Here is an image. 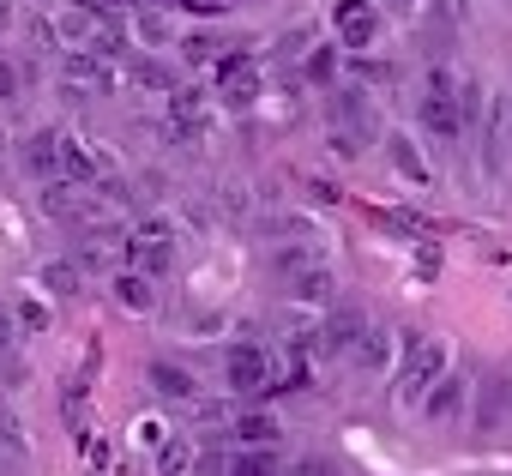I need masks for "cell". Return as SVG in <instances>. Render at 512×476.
I'll return each instance as SVG.
<instances>
[{
	"label": "cell",
	"instance_id": "28",
	"mask_svg": "<svg viewBox=\"0 0 512 476\" xmlns=\"http://www.w3.org/2000/svg\"><path fill=\"white\" fill-rule=\"evenodd\" d=\"M181 55H187V61H223L211 37H187V43H181Z\"/></svg>",
	"mask_w": 512,
	"mask_h": 476
},
{
	"label": "cell",
	"instance_id": "13",
	"mask_svg": "<svg viewBox=\"0 0 512 476\" xmlns=\"http://www.w3.org/2000/svg\"><path fill=\"white\" fill-rule=\"evenodd\" d=\"M350 362H356L362 374H380V368H392V332H386V326H362V338L350 344Z\"/></svg>",
	"mask_w": 512,
	"mask_h": 476
},
{
	"label": "cell",
	"instance_id": "21",
	"mask_svg": "<svg viewBox=\"0 0 512 476\" xmlns=\"http://www.w3.org/2000/svg\"><path fill=\"white\" fill-rule=\"evenodd\" d=\"M169 266H175V248H169V242H163V248H139V242H133V272H145V278L157 284Z\"/></svg>",
	"mask_w": 512,
	"mask_h": 476
},
{
	"label": "cell",
	"instance_id": "25",
	"mask_svg": "<svg viewBox=\"0 0 512 476\" xmlns=\"http://www.w3.org/2000/svg\"><path fill=\"white\" fill-rule=\"evenodd\" d=\"M0 452H25V422L7 398H0Z\"/></svg>",
	"mask_w": 512,
	"mask_h": 476
},
{
	"label": "cell",
	"instance_id": "29",
	"mask_svg": "<svg viewBox=\"0 0 512 476\" xmlns=\"http://www.w3.org/2000/svg\"><path fill=\"white\" fill-rule=\"evenodd\" d=\"M19 326H25V332H43V326H49V308H43V302H19Z\"/></svg>",
	"mask_w": 512,
	"mask_h": 476
},
{
	"label": "cell",
	"instance_id": "33",
	"mask_svg": "<svg viewBox=\"0 0 512 476\" xmlns=\"http://www.w3.org/2000/svg\"><path fill=\"white\" fill-rule=\"evenodd\" d=\"M434 13H440V25H458V0H434Z\"/></svg>",
	"mask_w": 512,
	"mask_h": 476
},
{
	"label": "cell",
	"instance_id": "23",
	"mask_svg": "<svg viewBox=\"0 0 512 476\" xmlns=\"http://www.w3.org/2000/svg\"><path fill=\"white\" fill-rule=\"evenodd\" d=\"M302 79H308V85H332V79H338V49H314V55L302 61Z\"/></svg>",
	"mask_w": 512,
	"mask_h": 476
},
{
	"label": "cell",
	"instance_id": "19",
	"mask_svg": "<svg viewBox=\"0 0 512 476\" xmlns=\"http://www.w3.org/2000/svg\"><path fill=\"white\" fill-rule=\"evenodd\" d=\"M151 386H157L163 398H193V374H187L181 362H151Z\"/></svg>",
	"mask_w": 512,
	"mask_h": 476
},
{
	"label": "cell",
	"instance_id": "34",
	"mask_svg": "<svg viewBox=\"0 0 512 476\" xmlns=\"http://www.w3.org/2000/svg\"><path fill=\"white\" fill-rule=\"evenodd\" d=\"M380 7H392V13H410V7H416V0H380Z\"/></svg>",
	"mask_w": 512,
	"mask_h": 476
},
{
	"label": "cell",
	"instance_id": "7",
	"mask_svg": "<svg viewBox=\"0 0 512 476\" xmlns=\"http://www.w3.org/2000/svg\"><path fill=\"white\" fill-rule=\"evenodd\" d=\"M61 73H67V85H85V91H109L115 85V73H109V61L97 49H67L61 55Z\"/></svg>",
	"mask_w": 512,
	"mask_h": 476
},
{
	"label": "cell",
	"instance_id": "20",
	"mask_svg": "<svg viewBox=\"0 0 512 476\" xmlns=\"http://www.w3.org/2000/svg\"><path fill=\"white\" fill-rule=\"evenodd\" d=\"M386 151H392V163H398V175H404V181L428 187V163H422V151H410V139H386Z\"/></svg>",
	"mask_w": 512,
	"mask_h": 476
},
{
	"label": "cell",
	"instance_id": "26",
	"mask_svg": "<svg viewBox=\"0 0 512 476\" xmlns=\"http://www.w3.org/2000/svg\"><path fill=\"white\" fill-rule=\"evenodd\" d=\"M133 242H139V248H163V242H175V229H169V217H145V223L133 229Z\"/></svg>",
	"mask_w": 512,
	"mask_h": 476
},
{
	"label": "cell",
	"instance_id": "12",
	"mask_svg": "<svg viewBox=\"0 0 512 476\" xmlns=\"http://www.w3.org/2000/svg\"><path fill=\"white\" fill-rule=\"evenodd\" d=\"M109 296H115L127 314H151V308H157V290H151V278H145V272H133V266L109 278Z\"/></svg>",
	"mask_w": 512,
	"mask_h": 476
},
{
	"label": "cell",
	"instance_id": "27",
	"mask_svg": "<svg viewBox=\"0 0 512 476\" xmlns=\"http://www.w3.org/2000/svg\"><path fill=\"white\" fill-rule=\"evenodd\" d=\"M157 470H163V476H187V470H193V452H187L181 440H169V446L157 452Z\"/></svg>",
	"mask_w": 512,
	"mask_h": 476
},
{
	"label": "cell",
	"instance_id": "3",
	"mask_svg": "<svg viewBox=\"0 0 512 476\" xmlns=\"http://www.w3.org/2000/svg\"><path fill=\"white\" fill-rule=\"evenodd\" d=\"M223 386L241 392V398L266 392V386H272V356H266L260 344H235V350H223Z\"/></svg>",
	"mask_w": 512,
	"mask_h": 476
},
{
	"label": "cell",
	"instance_id": "9",
	"mask_svg": "<svg viewBox=\"0 0 512 476\" xmlns=\"http://www.w3.org/2000/svg\"><path fill=\"white\" fill-rule=\"evenodd\" d=\"M320 266H326L320 242H284V248H272V272H278L284 284H296V278H308V272H320Z\"/></svg>",
	"mask_w": 512,
	"mask_h": 476
},
{
	"label": "cell",
	"instance_id": "31",
	"mask_svg": "<svg viewBox=\"0 0 512 476\" xmlns=\"http://www.w3.org/2000/svg\"><path fill=\"white\" fill-rule=\"evenodd\" d=\"M13 97H19V67L0 61V103H13Z\"/></svg>",
	"mask_w": 512,
	"mask_h": 476
},
{
	"label": "cell",
	"instance_id": "15",
	"mask_svg": "<svg viewBox=\"0 0 512 476\" xmlns=\"http://www.w3.org/2000/svg\"><path fill=\"white\" fill-rule=\"evenodd\" d=\"M61 181H73V187H97V181H103L97 157H91L79 139H67V133H61Z\"/></svg>",
	"mask_w": 512,
	"mask_h": 476
},
{
	"label": "cell",
	"instance_id": "4",
	"mask_svg": "<svg viewBox=\"0 0 512 476\" xmlns=\"http://www.w3.org/2000/svg\"><path fill=\"white\" fill-rule=\"evenodd\" d=\"M332 31H338V43L344 49H374L380 43V7H374V0H338V7H332Z\"/></svg>",
	"mask_w": 512,
	"mask_h": 476
},
{
	"label": "cell",
	"instance_id": "16",
	"mask_svg": "<svg viewBox=\"0 0 512 476\" xmlns=\"http://www.w3.org/2000/svg\"><path fill=\"white\" fill-rule=\"evenodd\" d=\"M229 434H235L241 446H278V416H272V410H241V416L229 422Z\"/></svg>",
	"mask_w": 512,
	"mask_h": 476
},
{
	"label": "cell",
	"instance_id": "6",
	"mask_svg": "<svg viewBox=\"0 0 512 476\" xmlns=\"http://www.w3.org/2000/svg\"><path fill=\"white\" fill-rule=\"evenodd\" d=\"M217 97H223L229 109L260 103V67H253L247 55H223V61H217Z\"/></svg>",
	"mask_w": 512,
	"mask_h": 476
},
{
	"label": "cell",
	"instance_id": "1",
	"mask_svg": "<svg viewBox=\"0 0 512 476\" xmlns=\"http://www.w3.org/2000/svg\"><path fill=\"white\" fill-rule=\"evenodd\" d=\"M440 380H446V344H440V338H416V344H410V356H404L398 404H416V398H428Z\"/></svg>",
	"mask_w": 512,
	"mask_h": 476
},
{
	"label": "cell",
	"instance_id": "18",
	"mask_svg": "<svg viewBox=\"0 0 512 476\" xmlns=\"http://www.w3.org/2000/svg\"><path fill=\"white\" fill-rule=\"evenodd\" d=\"M229 476H284V458H278V446H241L229 458Z\"/></svg>",
	"mask_w": 512,
	"mask_h": 476
},
{
	"label": "cell",
	"instance_id": "2",
	"mask_svg": "<svg viewBox=\"0 0 512 476\" xmlns=\"http://www.w3.org/2000/svg\"><path fill=\"white\" fill-rule=\"evenodd\" d=\"M79 272H127L133 266V235L127 229H85L79 235V260H73Z\"/></svg>",
	"mask_w": 512,
	"mask_h": 476
},
{
	"label": "cell",
	"instance_id": "24",
	"mask_svg": "<svg viewBox=\"0 0 512 476\" xmlns=\"http://www.w3.org/2000/svg\"><path fill=\"white\" fill-rule=\"evenodd\" d=\"M290 296H296V302H332V272L320 266V272L296 278V284H290Z\"/></svg>",
	"mask_w": 512,
	"mask_h": 476
},
{
	"label": "cell",
	"instance_id": "5",
	"mask_svg": "<svg viewBox=\"0 0 512 476\" xmlns=\"http://www.w3.org/2000/svg\"><path fill=\"white\" fill-rule=\"evenodd\" d=\"M506 127H512V97H494L482 109V175L488 181L506 175Z\"/></svg>",
	"mask_w": 512,
	"mask_h": 476
},
{
	"label": "cell",
	"instance_id": "8",
	"mask_svg": "<svg viewBox=\"0 0 512 476\" xmlns=\"http://www.w3.org/2000/svg\"><path fill=\"white\" fill-rule=\"evenodd\" d=\"M169 121H175V127H169L175 139H199V133H205V97H199L193 85H175V91H169Z\"/></svg>",
	"mask_w": 512,
	"mask_h": 476
},
{
	"label": "cell",
	"instance_id": "17",
	"mask_svg": "<svg viewBox=\"0 0 512 476\" xmlns=\"http://www.w3.org/2000/svg\"><path fill=\"white\" fill-rule=\"evenodd\" d=\"M458 410H464V374H446V380L422 398V416H428V422H452Z\"/></svg>",
	"mask_w": 512,
	"mask_h": 476
},
{
	"label": "cell",
	"instance_id": "10",
	"mask_svg": "<svg viewBox=\"0 0 512 476\" xmlns=\"http://www.w3.org/2000/svg\"><path fill=\"white\" fill-rule=\"evenodd\" d=\"M25 169L37 175V181H61V133H31L25 139Z\"/></svg>",
	"mask_w": 512,
	"mask_h": 476
},
{
	"label": "cell",
	"instance_id": "22",
	"mask_svg": "<svg viewBox=\"0 0 512 476\" xmlns=\"http://www.w3.org/2000/svg\"><path fill=\"white\" fill-rule=\"evenodd\" d=\"M79 278H85V272H79L73 260H49V266H43V284H49L55 296H79Z\"/></svg>",
	"mask_w": 512,
	"mask_h": 476
},
{
	"label": "cell",
	"instance_id": "32",
	"mask_svg": "<svg viewBox=\"0 0 512 476\" xmlns=\"http://www.w3.org/2000/svg\"><path fill=\"white\" fill-rule=\"evenodd\" d=\"M7 350H13V314L0 308V356H7Z\"/></svg>",
	"mask_w": 512,
	"mask_h": 476
},
{
	"label": "cell",
	"instance_id": "11",
	"mask_svg": "<svg viewBox=\"0 0 512 476\" xmlns=\"http://www.w3.org/2000/svg\"><path fill=\"white\" fill-rule=\"evenodd\" d=\"M43 211H49L55 223H85L91 199H85V187H73V181H49V187H43Z\"/></svg>",
	"mask_w": 512,
	"mask_h": 476
},
{
	"label": "cell",
	"instance_id": "14",
	"mask_svg": "<svg viewBox=\"0 0 512 476\" xmlns=\"http://www.w3.org/2000/svg\"><path fill=\"white\" fill-rule=\"evenodd\" d=\"M332 115H338L344 127H356L362 139H374V133H380V115H374V103H368L362 91H338V97H332Z\"/></svg>",
	"mask_w": 512,
	"mask_h": 476
},
{
	"label": "cell",
	"instance_id": "30",
	"mask_svg": "<svg viewBox=\"0 0 512 476\" xmlns=\"http://www.w3.org/2000/svg\"><path fill=\"white\" fill-rule=\"evenodd\" d=\"M494 416H500V386H488V392H482V410H476V428H494Z\"/></svg>",
	"mask_w": 512,
	"mask_h": 476
}]
</instances>
